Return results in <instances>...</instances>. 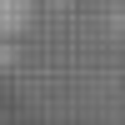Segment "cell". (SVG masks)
<instances>
[{
    "label": "cell",
    "mask_w": 125,
    "mask_h": 125,
    "mask_svg": "<svg viewBox=\"0 0 125 125\" xmlns=\"http://www.w3.org/2000/svg\"><path fill=\"white\" fill-rule=\"evenodd\" d=\"M35 15V0H0V35H20Z\"/></svg>",
    "instance_id": "1"
},
{
    "label": "cell",
    "mask_w": 125,
    "mask_h": 125,
    "mask_svg": "<svg viewBox=\"0 0 125 125\" xmlns=\"http://www.w3.org/2000/svg\"><path fill=\"white\" fill-rule=\"evenodd\" d=\"M0 125H10V120H5V115H0Z\"/></svg>",
    "instance_id": "2"
}]
</instances>
